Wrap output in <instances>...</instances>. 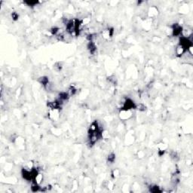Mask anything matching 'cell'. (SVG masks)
Instances as JSON below:
<instances>
[{
  "instance_id": "7",
  "label": "cell",
  "mask_w": 193,
  "mask_h": 193,
  "mask_svg": "<svg viewBox=\"0 0 193 193\" xmlns=\"http://www.w3.org/2000/svg\"><path fill=\"white\" fill-rule=\"evenodd\" d=\"M170 156H171V158L174 160H176V159L179 158L178 154H177V152L175 151H171V152H170Z\"/></svg>"
},
{
  "instance_id": "10",
  "label": "cell",
  "mask_w": 193,
  "mask_h": 193,
  "mask_svg": "<svg viewBox=\"0 0 193 193\" xmlns=\"http://www.w3.org/2000/svg\"><path fill=\"white\" fill-rule=\"evenodd\" d=\"M11 18L14 20H17L19 18V14L17 12H13L11 14Z\"/></svg>"
},
{
  "instance_id": "8",
  "label": "cell",
  "mask_w": 193,
  "mask_h": 193,
  "mask_svg": "<svg viewBox=\"0 0 193 193\" xmlns=\"http://www.w3.org/2000/svg\"><path fill=\"white\" fill-rule=\"evenodd\" d=\"M24 3L27 4L28 6H31V7H34L36 6V5L38 4V1H28V2H24Z\"/></svg>"
},
{
  "instance_id": "4",
  "label": "cell",
  "mask_w": 193,
  "mask_h": 193,
  "mask_svg": "<svg viewBox=\"0 0 193 193\" xmlns=\"http://www.w3.org/2000/svg\"><path fill=\"white\" fill-rule=\"evenodd\" d=\"M149 191L150 192L152 193H157V192H161L162 190L161 189V188L156 185H150L149 186Z\"/></svg>"
},
{
  "instance_id": "9",
  "label": "cell",
  "mask_w": 193,
  "mask_h": 193,
  "mask_svg": "<svg viewBox=\"0 0 193 193\" xmlns=\"http://www.w3.org/2000/svg\"><path fill=\"white\" fill-rule=\"evenodd\" d=\"M55 69L57 72H60L61 69H62V63H60V62L56 63L55 65Z\"/></svg>"
},
{
  "instance_id": "3",
  "label": "cell",
  "mask_w": 193,
  "mask_h": 193,
  "mask_svg": "<svg viewBox=\"0 0 193 193\" xmlns=\"http://www.w3.org/2000/svg\"><path fill=\"white\" fill-rule=\"evenodd\" d=\"M38 82H39L40 84H42V85L44 86V88L50 82L48 77H47V76H41V77H39L38 79Z\"/></svg>"
},
{
  "instance_id": "5",
  "label": "cell",
  "mask_w": 193,
  "mask_h": 193,
  "mask_svg": "<svg viewBox=\"0 0 193 193\" xmlns=\"http://www.w3.org/2000/svg\"><path fill=\"white\" fill-rule=\"evenodd\" d=\"M115 161V154L114 152H111L108 155L107 157V161L110 164H113Z\"/></svg>"
},
{
  "instance_id": "1",
  "label": "cell",
  "mask_w": 193,
  "mask_h": 193,
  "mask_svg": "<svg viewBox=\"0 0 193 193\" xmlns=\"http://www.w3.org/2000/svg\"><path fill=\"white\" fill-rule=\"evenodd\" d=\"M87 48L89 51L90 54L92 55H95V53L97 51V46L94 42H88L87 45Z\"/></svg>"
},
{
  "instance_id": "2",
  "label": "cell",
  "mask_w": 193,
  "mask_h": 193,
  "mask_svg": "<svg viewBox=\"0 0 193 193\" xmlns=\"http://www.w3.org/2000/svg\"><path fill=\"white\" fill-rule=\"evenodd\" d=\"M69 97H70V96H69L68 92H66V91H61L60 93H59L57 98L61 100H63L64 102H65L69 98Z\"/></svg>"
},
{
  "instance_id": "11",
  "label": "cell",
  "mask_w": 193,
  "mask_h": 193,
  "mask_svg": "<svg viewBox=\"0 0 193 193\" xmlns=\"http://www.w3.org/2000/svg\"><path fill=\"white\" fill-rule=\"evenodd\" d=\"M165 153V150H164V149H159L158 151V156L161 157V156H164V154Z\"/></svg>"
},
{
  "instance_id": "6",
  "label": "cell",
  "mask_w": 193,
  "mask_h": 193,
  "mask_svg": "<svg viewBox=\"0 0 193 193\" xmlns=\"http://www.w3.org/2000/svg\"><path fill=\"white\" fill-rule=\"evenodd\" d=\"M135 109L138 110L139 111H140V112H144L146 110V106L142 103H136Z\"/></svg>"
}]
</instances>
